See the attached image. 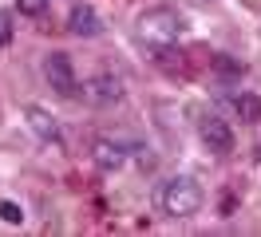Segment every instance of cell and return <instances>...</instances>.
I'll list each match as a JSON object with an SVG mask.
<instances>
[{"label": "cell", "mask_w": 261, "mask_h": 237, "mask_svg": "<svg viewBox=\"0 0 261 237\" xmlns=\"http://www.w3.org/2000/svg\"><path fill=\"white\" fill-rule=\"evenodd\" d=\"M182 32H186V20H182L174 8H166V4L147 8V12L139 16V40H143L147 47H154V51L174 47L182 40Z\"/></svg>", "instance_id": "1"}, {"label": "cell", "mask_w": 261, "mask_h": 237, "mask_svg": "<svg viewBox=\"0 0 261 237\" xmlns=\"http://www.w3.org/2000/svg\"><path fill=\"white\" fill-rule=\"evenodd\" d=\"M202 202H206L202 186H198L194 178H186V174L166 178L163 186H159V205H163V214H170V218H194L198 209H202Z\"/></svg>", "instance_id": "2"}, {"label": "cell", "mask_w": 261, "mask_h": 237, "mask_svg": "<svg viewBox=\"0 0 261 237\" xmlns=\"http://www.w3.org/2000/svg\"><path fill=\"white\" fill-rule=\"evenodd\" d=\"M44 75H48V83L56 87V95H64V99H75V95H80V79H75L71 56L51 51L48 60H44Z\"/></svg>", "instance_id": "3"}, {"label": "cell", "mask_w": 261, "mask_h": 237, "mask_svg": "<svg viewBox=\"0 0 261 237\" xmlns=\"http://www.w3.org/2000/svg\"><path fill=\"white\" fill-rule=\"evenodd\" d=\"M198 135H202V142L210 146L214 154H229V150H233V130H229V123L218 119V115H206L202 126H198Z\"/></svg>", "instance_id": "4"}, {"label": "cell", "mask_w": 261, "mask_h": 237, "mask_svg": "<svg viewBox=\"0 0 261 237\" xmlns=\"http://www.w3.org/2000/svg\"><path fill=\"white\" fill-rule=\"evenodd\" d=\"M24 123L32 126V135L36 139H44V142H56V146H64V135H60V123L51 119L44 107H36V103H28L24 107Z\"/></svg>", "instance_id": "5"}, {"label": "cell", "mask_w": 261, "mask_h": 237, "mask_svg": "<svg viewBox=\"0 0 261 237\" xmlns=\"http://www.w3.org/2000/svg\"><path fill=\"white\" fill-rule=\"evenodd\" d=\"M87 99H91V103H99V107H111V103H119V99H123V79L111 75V71L95 75L91 83H87Z\"/></svg>", "instance_id": "6"}, {"label": "cell", "mask_w": 261, "mask_h": 237, "mask_svg": "<svg viewBox=\"0 0 261 237\" xmlns=\"http://www.w3.org/2000/svg\"><path fill=\"white\" fill-rule=\"evenodd\" d=\"M91 162H95L99 170L115 174L123 162H127V150H123V142H115V139H95L91 142Z\"/></svg>", "instance_id": "7"}, {"label": "cell", "mask_w": 261, "mask_h": 237, "mask_svg": "<svg viewBox=\"0 0 261 237\" xmlns=\"http://www.w3.org/2000/svg\"><path fill=\"white\" fill-rule=\"evenodd\" d=\"M67 32H71V36H99V32H103L99 12L91 8V4H75L71 16H67Z\"/></svg>", "instance_id": "8"}, {"label": "cell", "mask_w": 261, "mask_h": 237, "mask_svg": "<svg viewBox=\"0 0 261 237\" xmlns=\"http://www.w3.org/2000/svg\"><path fill=\"white\" fill-rule=\"evenodd\" d=\"M233 111H238L242 123H261V99L257 95H249V91L233 95Z\"/></svg>", "instance_id": "9"}, {"label": "cell", "mask_w": 261, "mask_h": 237, "mask_svg": "<svg viewBox=\"0 0 261 237\" xmlns=\"http://www.w3.org/2000/svg\"><path fill=\"white\" fill-rule=\"evenodd\" d=\"M12 36H16L12 12H4V8H0V47H8V44H12Z\"/></svg>", "instance_id": "10"}, {"label": "cell", "mask_w": 261, "mask_h": 237, "mask_svg": "<svg viewBox=\"0 0 261 237\" xmlns=\"http://www.w3.org/2000/svg\"><path fill=\"white\" fill-rule=\"evenodd\" d=\"M0 218L8 221V225H20V221H24V209H20L16 202H0Z\"/></svg>", "instance_id": "11"}, {"label": "cell", "mask_w": 261, "mask_h": 237, "mask_svg": "<svg viewBox=\"0 0 261 237\" xmlns=\"http://www.w3.org/2000/svg\"><path fill=\"white\" fill-rule=\"evenodd\" d=\"M16 8L24 16H44V8H48V0H16Z\"/></svg>", "instance_id": "12"}, {"label": "cell", "mask_w": 261, "mask_h": 237, "mask_svg": "<svg viewBox=\"0 0 261 237\" xmlns=\"http://www.w3.org/2000/svg\"><path fill=\"white\" fill-rule=\"evenodd\" d=\"M222 75H242V63H233V60H226V56H218V63H214Z\"/></svg>", "instance_id": "13"}]
</instances>
